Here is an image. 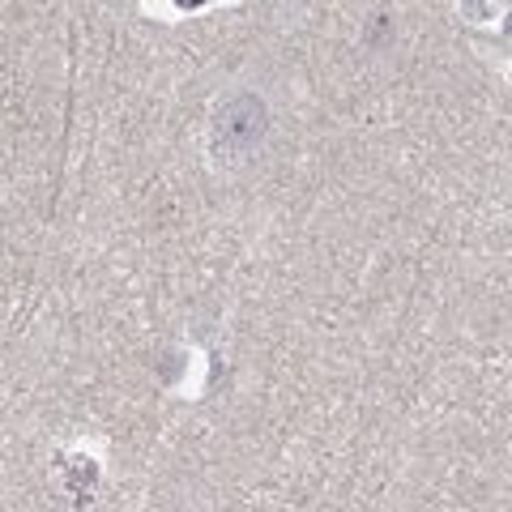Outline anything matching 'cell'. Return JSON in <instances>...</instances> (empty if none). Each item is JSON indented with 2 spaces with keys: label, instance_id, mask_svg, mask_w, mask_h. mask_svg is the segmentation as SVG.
I'll return each instance as SVG.
<instances>
[{
  "label": "cell",
  "instance_id": "cell-1",
  "mask_svg": "<svg viewBox=\"0 0 512 512\" xmlns=\"http://www.w3.org/2000/svg\"><path fill=\"white\" fill-rule=\"evenodd\" d=\"M269 133V107L256 94H231L214 116V154L248 158Z\"/></svg>",
  "mask_w": 512,
  "mask_h": 512
}]
</instances>
